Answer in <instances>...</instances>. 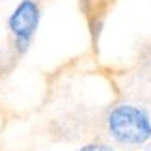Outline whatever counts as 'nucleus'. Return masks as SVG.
Here are the masks:
<instances>
[{"mask_svg": "<svg viewBox=\"0 0 151 151\" xmlns=\"http://www.w3.org/2000/svg\"><path fill=\"white\" fill-rule=\"evenodd\" d=\"M108 131L114 140L125 146H138L149 140L151 121L142 108L121 104L116 106L108 116Z\"/></svg>", "mask_w": 151, "mask_h": 151, "instance_id": "nucleus-1", "label": "nucleus"}, {"mask_svg": "<svg viewBox=\"0 0 151 151\" xmlns=\"http://www.w3.org/2000/svg\"><path fill=\"white\" fill-rule=\"evenodd\" d=\"M9 30L15 36V47L19 52H24L30 45V39L39 24V8L34 0H22L11 13Z\"/></svg>", "mask_w": 151, "mask_h": 151, "instance_id": "nucleus-2", "label": "nucleus"}, {"mask_svg": "<svg viewBox=\"0 0 151 151\" xmlns=\"http://www.w3.org/2000/svg\"><path fill=\"white\" fill-rule=\"evenodd\" d=\"M80 151H114V149L108 146H103V144H90V146H84Z\"/></svg>", "mask_w": 151, "mask_h": 151, "instance_id": "nucleus-3", "label": "nucleus"}, {"mask_svg": "<svg viewBox=\"0 0 151 151\" xmlns=\"http://www.w3.org/2000/svg\"><path fill=\"white\" fill-rule=\"evenodd\" d=\"M149 151H151V149H149Z\"/></svg>", "mask_w": 151, "mask_h": 151, "instance_id": "nucleus-4", "label": "nucleus"}]
</instances>
